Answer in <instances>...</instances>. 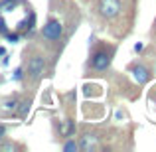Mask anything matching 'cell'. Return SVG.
I'll return each mask as SVG.
<instances>
[{"instance_id": "3", "label": "cell", "mask_w": 156, "mask_h": 152, "mask_svg": "<svg viewBox=\"0 0 156 152\" xmlns=\"http://www.w3.org/2000/svg\"><path fill=\"white\" fill-rule=\"evenodd\" d=\"M122 10V2L121 0H99V12L101 16L107 20H113L121 14Z\"/></svg>"}, {"instance_id": "5", "label": "cell", "mask_w": 156, "mask_h": 152, "mask_svg": "<svg viewBox=\"0 0 156 152\" xmlns=\"http://www.w3.org/2000/svg\"><path fill=\"white\" fill-rule=\"evenodd\" d=\"M130 73H133L134 81H136L138 85H144V83H148V79H150V69L146 67V65H133Z\"/></svg>"}, {"instance_id": "15", "label": "cell", "mask_w": 156, "mask_h": 152, "mask_svg": "<svg viewBox=\"0 0 156 152\" xmlns=\"http://www.w3.org/2000/svg\"><path fill=\"white\" fill-rule=\"evenodd\" d=\"M142 48H144L142 44H136V46H134V51H136V53H138V51H142Z\"/></svg>"}, {"instance_id": "1", "label": "cell", "mask_w": 156, "mask_h": 152, "mask_svg": "<svg viewBox=\"0 0 156 152\" xmlns=\"http://www.w3.org/2000/svg\"><path fill=\"white\" fill-rule=\"evenodd\" d=\"M113 53H115V48L113 46H99L91 55V61H89V67L93 71H105L109 69L111 61H113Z\"/></svg>"}, {"instance_id": "16", "label": "cell", "mask_w": 156, "mask_h": 152, "mask_svg": "<svg viewBox=\"0 0 156 152\" xmlns=\"http://www.w3.org/2000/svg\"><path fill=\"white\" fill-rule=\"evenodd\" d=\"M0 55H6V50H4V48H0Z\"/></svg>"}, {"instance_id": "4", "label": "cell", "mask_w": 156, "mask_h": 152, "mask_svg": "<svg viewBox=\"0 0 156 152\" xmlns=\"http://www.w3.org/2000/svg\"><path fill=\"white\" fill-rule=\"evenodd\" d=\"M44 69H46V59L42 55H34L28 61V77L32 81H38L44 75Z\"/></svg>"}, {"instance_id": "8", "label": "cell", "mask_w": 156, "mask_h": 152, "mask_svg": "<svg viewBox=\"0 0 156 152\" xmlns=\"http://www.w3.org/2000/svg\"><path fill=\"white\" fill-rule=\"evenodd\" d=\"M20 105H22V107H20L18 115H20V117H26V115H28V111H30V101H22Z\"/></svg>"}, {"instance_id": "13", "label": "cell", "mask_w": 156, "mask_h": 152, "mask_svg": "<svg viewBox=\"0 0 156 152\" xmlns=\"http://www.w3.org/2000/svg\"><path fill=\"white\" fill-rule=\"evenodd\" d=\"M6 38H8V42H12V44H14V42H18V38H20V36H18V34H10V32H8V34H6Z\"/></svg>"}, {"instance_id": "7", "label": "cell", "mask_w": 156, "mask_h": 152, "mask_svg": "<svg viewBox=\"0 0 156 152\" xmlns=\"http://www.w3.org/2000/svg\"><path fill=\"white\" fill-rule=\"evenodd\" d=\"M22 0H0V12H10L14 10Z\"/></svg>"}, {"instance_id": "2", "label": "cell", "mask_w": 156, "mask_h": 152, "mask_svg": "<svg viewBox=\"0 0 156 152\" xmlns=\"http://www.w3.org/2000/svg\"><path fill=\"white\" fill-rule=\"evenodd\" d=\"M63 34V24L55 18H50L46 22V26L42 28V38L48 40V42H57Z\"/></svg>"}, {"instance_id": "14", "label": "cell", "mask_w": 156, "mask_h": 152, "mask_svg": "<svg viewBox=\"0 0 156 152\" xmlns=\"http://www.w3.org/2000/svg\"><path fill=\"white\" fill-rule=\"evenodd\" d=\"M4 134H6V126L0 125V138H4Z\"/></svg>"}, {"instance_id": "10", "label": "cell", "mask_w": 156, "mask_h": 152, "mask_svg": "<svg viewBox=\"0 0 156 152\" xmlns=\"http://www.w3.org/2000/svg\"><path fill=\"white\" fill-rule=\"evenodd\" d=\"M8 34V26H6V20L0 16V36H6Z\"/></svg>"}, {"instance_id": "12", "label": "cell", "mask_w": 156, "mask_h": 152, "mask_svg": "<svg viewBox=\"0 0 156 152\" xmlns=\"http://www.w3.org/2000/svg\"><path fill=\"white\" fill-rule=\"evenodd\" d=\"M22 77H24V71H22V67H18V69L14 71V75H12V79H14V81H20Z\"/></svg>"}, {"instance_id": "9", "label": "cell", "mask_w": 156, "mask_h": 152, "mask_svg": "<svg viewBox=\"0 0 156 152\" xmlns=\"http://www.w3.org/2000/svg\"><path fill=\"white\" fill-rule=\"evenodd\" d=\"M77 148H79V144H77L75 140H69V142L63 144V150H77Z\"/></svg>"}, {"instance_id": "17", "label": "cell", "mask_w": 156, "mask_h": 152, "mask_svg": "<svg viewBox=\"0 0 156 152\" xmlns=\"http://www.w3.org/2000/svg\"><path fill=\"white\" fill-rule=\"evenodd\" d=\"M154 99H156V91H154Z\"/></svg>"}, {"instance_id": "11", "label": "cell", "mask_w": 156, "mask_h": 152, "mask_svg": "<svg viewBox=\"0 0 156 152\" xmlns=\"http://www.w3.org/2000/svg\"><path fill=\"white\" fill-rule=\"evenodd\" d=\"M16 105H18V99H16V97H12V99H8L6 103H4L6 109H16Z\"/></svg>"}, {"instance_id": "6", "label": "cell", "mask_w": 156, "mask_h": 152, "mask_svg": "<svg viewBox=\"0 0 156 152\" xmlns=\"http://www.w3.org/2000/svg\"><path fill=\"white\" fill-rule=\"evenodd\" d=\"M93 146H95V136H93V134H85L79 142V148L81 150H91Z\"/></svg>"}]
</instances>
